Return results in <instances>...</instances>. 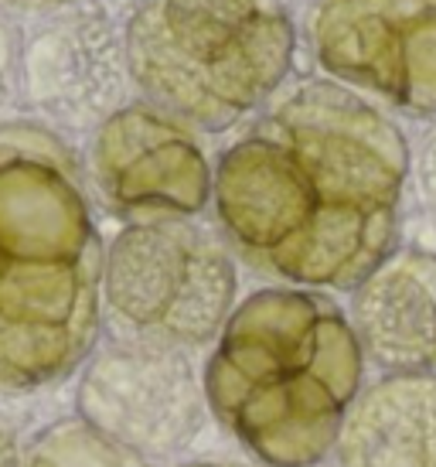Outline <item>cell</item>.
I'll list each match as a JSON object with an SVG mask.
<instances>
[{
  "instance_id": "obj_10",
  "label": "cell",
  "mask_w": 436,
  "mask_h": 467,
  "mask_svg": "<svg viewBox=\"0 0 436 467\" xmlns=\"http://www.w3.org/2000/svg\"><path fill=\"white\" fill-rule=\"evenodd\" d=\"M348 321L382 376L436 372V253L392 249L355 290Z\"/></svg>"
},
{
  "instance_id": "obj_17",
  "label": "cell",
  "mask_w": 436,
  "mask_h": 467,
  "mask_svg": "<svg viewBox=\"0 0 436 467\" xmlns=\"http://www.w3.org/2000/svg\"><path fill=\"white\" fill-rule=\"evenodd\" d=\"M433 4H436V0H433Z\"/></svg>"
},
{
  "instance_id": "obj_11",
  "label": "cell",
  "mask_w": 436,
  "mask_h": 467,
  "mask_svg": "<svg viewBox=\"0 0 436 467\" xmlns=\"http://www.w3.org/2000/svg\"><path fill=\"white\" fill-rule=\"evenodd\" d=\"M331 457L334 467H436V372L361 386Z\"/></svg>"
},
{
  "instance_id": "obj_12",
  "label": "cell",
  "mask_w": 436,
  "mask_h": 467,
  "mask_svg": "<svg viewBox=\"0 0 436 467\" xmlns=\"http://www.w3.org/2000/svg\"><path fill=\"white\" fill-rule=\"evenodd\" d=\"M21 467H151L143 457L130 454L99 430L82 423L78 416L58 420L41 430L35 443L21 457Z\"/></svg>"
},
{
  "instance_id": "obj_4",
  "label": "cell",
  "mask_w": 436,
  "mask_h": 467,
  "mask_svg": "<svg viewBox=\"0 0 436 467\" xmlns=\"http://www.w3.org/2000/svg\"><path fill=\"white\" fill-rule=\"evenodd\" d=\"M123 52L147 103L192 130L225 133L280 96L296 27L280 0H143Z\"/></svg>"
},
{
  "instance_id": "obj_9",
  "label": "cell",
  "mask_w": 436,
  "mask_h": 467,
  "mask_svg": "<svg viewBox=\"0 0 436 467\" xmlns=\"http://www.w3.org/2000/svg\"><path fill=\"white\" fill-rule=\"evenodd\" d=\"M27 103L62 127H99L123 106L130 72L123 35L96 11H72L27 41Z\"/></svg>"
},
{
  "instance_id": "obj_16",
  "label": "cell",
  "mask_w": 436,
  "mask_h": 467,
  "mask_svg": "<svg viewBox=\"0 0 436 467\" xmlns=\"http://www.w3.org/2000/svg\"><path fill=\"white\" fill-rule=\"evenodd\" d=\"M178 467H235V464H218V461H188V464Z\"/></svg>"
},
{
  "instance_id": "obj_5",
  "label": "cell",
  "mask_w": 436,
  "mask_h": 467,
  "mask_svg": "<svg viewBox=\"0 0 436 467\" xmlns=\"http://www.w3.org/2000/svg\"><path fill=\"white\" fill-rule=\"evenodd\" d=\"M235 253L194 219L130 222L103 256V314L119 337L194 351L235 311Z\"/></svg>"
},
{
  "instance_id": "obj_7",
  "label": "cell",
  "mask_w": 436,
  "mask_h": 467,
  "mask_svg": "<svg viewBox=\"0 0 436 467\" xmlns=\"http://www.w3.org/2000/svg\"><path fill=\"white\" fill-rule=\"evenodd\" d=\"M310 45L331 82L436 119L433 0H317Z\"/></svg>"
},
{
  "instance_id": "obj_1",
  "label": "cell",
  "mask_w": 436,
  "mask_h": 467,
  "mask_svg": "<svg viewBox=\"0 0 436 467\" xmlns=\"http://www.w3.org/2000/svg\"><path fill=\"white\" fill-rule=\"evenodd\" d=\"M410 161L396 119L331 78H307L222 150L218 233L283 286L351 294L396 249Z\"/></svg>"
},
{
  "instance_id": "obj_3",
  "label": "cell",
  "mask_w": 436,
  "mask_h": 467,
  "mask_svg": "<svg viewBox=\"0 0 436 467\" xmlns=\"http://www.w3.org/2000/svg\"><path fill=\"white\" fill-rule=\"evenodd\" d=\"M202 386L208 413L263 467H317L365 386V355L337 300L280 284L235 304Z\"/></svg>"
},
{
  "instance_id": "obj_8",
  "label": "cell",
  "mask_w": 436,
  "mask_h": 467,
  "mask_svg": "<svg viewBox=\"0 0 436 467\" xmlns=\"http://www.w3.org/2000/svg\"><path fill=\"white\" fill-rule=\"evenodd\" d=\"M89 171L99 198L130 222L194 219L212 205L215 168L198 133L147 99L96 127Z\"/></svg>"
},
{
  "instance_id": "obj_2",
  "label": "cell",
  "mask_w": 436,
  "mask_h": 467,
  "mask_svg": "<svg viewBox=\"0 0 436 467\" xmlns=\"http://www.w3.org/2000/svg\"><path fill=\"white\" fill-rule=\"evenodd\" d=\"M103 239L58 133L0 127V392H38L86 365L103 325Z\"/></svg>"
},
{
  "instance_id": "obj_13",
  "label": "cell",
  "mask_w": 436,
  "mask_h": 467,
  "mask_svg": "<svg viewBox=\"0 0 436 467\" xmlns=\"http://www.w3.org/2000/svg\"><path fill=\"white\" fill-rule=\"evenodd\" d=\"M410 182H412V188H416V198H420L423 215L436 229V123L423 133L420 147L412 150Z\"/></svg>"
},
{
  "instance_id": "obj_6",
  "label": "cell",
  "mask_w": 436,
  "mask_h": 467,
  "mask_svg": "<svg viewBox=\"0 0 436 467\" xmlns=\"http://www.w3.org/2000/svg\"><path fill=\"white\" fill-rule=\"evenodd\" d=\"M76 413L147 464L188 451L212 416L192 351L133 337L106 341L86 358Z\"/></svg>"
},
{
  "instance_id": "obj_15",
  "label": "cell",
  "mask_w": 436,
  "mask_h": 467,
  "mask_svg": "<svg viewBox=\"0 0 436 467\" xmlns=\"http://www.w3.org/2000/svg\"><path fill=\"white\" fill-rule=\"evenodd\" d=\"M0 4H35V7H55V4H68V0H0Z\"/></svg>"
},
{
  "instance_id": "obj_14",
  "label": "cell",
  "mask_w": 436,
  "mask_h": 467,
  "mask_svg": "<svg viewBox=\"0 0 436 467\" xmlns=\"http://www.w3.org/2000/svg\"><path fill=\"white\" fill-rule=\"evenodd\" d=\"M0 467H21V443L4 416H0Z\"/></svg>"
}]
</instances>
